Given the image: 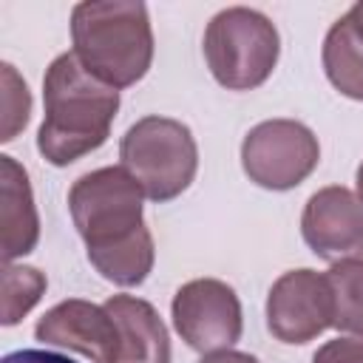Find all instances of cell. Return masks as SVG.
I'll return each instance as SVG.
<instances>
[{
  "label": "cell",
  "instance_id": "obj_10",
  "mask_svg": "<svg viewBox=\"0 0 363 363\" xmlns=\"http://www.w3.org/2000/svg\"><path fill=\"white\" fill-rule=\"evenodd\" d=\"M37 340L77 352L94 363H119V326L105 306L82 298H68L51 306L34 326Z\"/></svg>",
  "mask_w": 363,
  "mask_h": 363
},
{
  "label": "cell",
  "instance_id": "obj_18",
  "mask_svg": "<svg viewBox=\"0 0 363 363\" xmlns=\"http://www.w3.org/2000/svg\"><path fill=\"white\" fill-rule=\"evenodd\" d=\"M312 363H363V340H354V337L326 340L312 354Z\"/></svg>",
  "mask_w": 363,
  "mask_h": 363
},
{
  "label": "cell",
  "instance_id": "obj_3",
  "mask_svg": "<svg viewBox=\"0 0 363 363\" xmlns=\"http://www.w3.org/2000/svg\"><path fill=\"white\" fill-rule=\"evenodd\" d=\"M204 60L227 91H252L269 79L281 54L275 23L247 6L221 9L204 28Z\"/></svg>",
  "mask_w": 363,
  "mask_h": 363
},
{
  "label": "cell",
  "instance_id": "obj_14",
  "mask_svg": "<svg viewBox=\"0 0 363 363\" xmlns=\"http://www.w3.org/2000/svg\"><path fill=\"white\" fill-rule=\"evenodd\" d=\"M323 71L343 96L363 102V40L352 31L346 14L337 17L326 31Z\"/></svg>",
  "mask_w": 363,
  "mask_h": 363
},
{
  "label": "cell",
  "instance_id": "obj_20",
  "mask_svg": "<svg viewBox=\"0 0 363 363\" xmlns=\"http://www.w3.org/2000/svg\"><path fill=\"white\" fill-rule=\"evenodd\" d=\"M199 363H261L258 357L247 354V352H235V349H218V352H210L204 354Z\"/></svg>",
  "mask_w": 363,
  "mask_h": 363
},
{
  "label": "cell",
  "instance_id": "obj_9",
  "mask_svg": "<svg viewBox=\"0 0 363 363\" xmlns=\"http://www.w3.org/2000/svg\"><path fill=\"white\" fill-rule=\"evenodd\" d=\"M301 233L318 258H363V201L343 184L320 187L303 207Z\"/></svg>",
  "mask_w": 363,
  "mask_h": 363
},
{
  "label": "cell",
  "instance_id": "obj_16",
  "mask_svg": "<svg viewBox=\"0 0 363 363\" xmlns=\"http://www.w3.org/2000/svg\"><path fill=\"white\" fill-rule=\"evenodd\" d=\"M48 281L40 269L23 264L3 267V326H14L43 298Z\"/></svg>",
  "mask_w": 363,
  "mask_h": 363
},
{
  "label": "cell",
  "instance_id": "obj_15",
  "mask_svg": "<svg viewBox=\"0 0 363 363\" xmlns=\"http://www.w3.org/2000/svg\"><path fill=\"white\" fill-rule=\"evenodd\" d=\"M326 281L335 298L332 326L363 337V258L335 261L326 272Z\"/></svg>",
  "mask_w": 363,
  "mask_h": 363
},
{
  "label": "cell",
  "instance_id": "obj_6",
  "mask_svg": "<svg viewBox=\"0 0 363 363\" xmlns=\"http://www.w3.org/2000/svg\"><path fill=\"white\" fill-rule=\"evenodd\" d=\"M320 162L318 136L295 119L258 122L241 142V167L264 190L298 187Z\"/></svg>",
  "mask_w": 363,
  "mask_h": 363
},
{
  "label": "cell",
  "instance_id": "obj_11",
  "mask_svg": "<svg viewBox=\"0 0 363 363\" xmlns=\"http://www.w3.org/2000/svg\"><path fill=\"white\" fill-rule=\"evenodd\" d=\"M0 227H3V261L28 255L40 238V218L28 184L26 167L14 156H0Z\"/></svg>",
  "mask_w": 363,
  "mask_h": 363
},
{
  "label": "cell",
  "instance_id": "obj_17",
  "mask_svg": "<svg viewBox=\"0 0 363 363\" xmlns=\"http://www.w3.org/2000/svg\"><path fill=\"white\" fill-rule=\"evenodd\" d=\"M31 113V94L28 85L20 79L14 65L3 62V142H11L26 125Z\"/></svg>",
  "mask_w": 363,
  "mask_h": 363
},
{
  "label": "cell",
  "instance_id": "obj_8",
  "mask_svg": "<svg viewBox=\"0 0 363 363\" xmlns=\"http://www.w3.org/2000/svg\"><path fill=\"white\" fill-rule=\"evenodd\" d=\"M335 320V298L326 275L315 269L284 272L267 295V329L275 340L303 346Z\"/></svg>",
  "mask_w": 363,
  "mask_h": 363
},
{
  "label": "cell",
  "instance_id": "obj_2",
  "mask_svg": "<svg viewBox=\"0 0 363 363\" xmlns=\"http://www.w3.org/2000/svg\"><path fill=\"white\" fill-rule=\"evenodd\" d=\"M71 40L82 68L116 91L136 85L153 62V28L145 3H77L71 11Z\"/></svg>",
  "mask_w": 363,
  "mask_h": 363
},
{
  "label": "cell",
  "instance_id": "obj_22",
  "mask_svg": "<svg viewBox=\"0 0 363 363\" xmlns=\"http://www.w3.org/2000/svg\"><path fill=\"white\" fill-rule=\"evenodd\" d=\"M357 199L363 201V162H360V167H357Z\"/></svg>",
  "mask_w": 363,
  "mask_h": 363
},
{
  "label": "cell",
  "instance_id": "obj_7",
  "mask_svg": "<svg viewBox=\"0 0 363 363\" xmlns=\"http://www.w3.org/2000/svg\"><path fill=\"white\" fill-rule=\"evenodd\" d=\"M170 315L182 340L201 354L230 349L244 329L241 301L235 289L218 278H193L182 284L173 295Z\"/></svg>",
  "mask_w": 363,
  "mask_h": 363
},
{
  "label": "cell",
  "instance_id": "obj_1",
  "mask_svg": "<svg viewBox=\"0 0 363 363\" xmlns=\"http://www.w3.org/2000/svg\"><path fill=\"white\" fill-rule=\"evenodd\" d=\"M43 102L37 150L48 164L65 167L105 145L119 111V91L91 77L77 54L65 51L45 68Z\"/></svg>",
  "mask_w": 363,
  "mask_h": 363
},
{
  "label": "cell",
  "instance_id": "obj_21",
  "mask_svg": "<svg viewBox=\"0 0 363 363\" xmlns=\"http://www.w3.org/2000/svg\"><path fill=\"white\" fill-rule=\"evenodd\" d=\"M346 20H349V26H352V31L363 40V0H357L349 11H346Z\"/></svg>",
  "mask_w": 363,
  "mask_h": 363
},
{
  "label": "cell",
  "instance_id": "obj_13",
  "mask_svg": "<svg viewBox=\"0 0 363 363\" xmlns=\"http://www.w3.org/2000/svg\"><path fill=\"white\" fill-rule=\"evenodd\" d=\"M88 261L105 281L116 286H139L150 275L156 261L153 235L147 227H142L125 241H116L102 250H88Z\"/></svg>",
  "mask_w": 363,
  "mask_h": 363
},
{
  "label": "cell",
  "instance_id": "obj_12",
  "mask_svg": "<svg viewBox=\"0 0 363 363\" xmlns=\"http://www.w3.org/2000/svg\"><path fill=\"white\" fill-rule=\"evenodd\" d=\"M119 326V363H170V335L159 312L136 295H111L102 303Z\"/></svg>",
  "mask_w": 363,
  "mask_h": 363
},
{
  "label": "cell",
  "instance_id": "obj_5",
  "mask_svg": "<svg viewBox=\"0 0 363 363\" xmlns=\"http://www.w3.org/2000/svg\"><path fill=\"white\" fill-rule=\"evenodd\" d=\"M145 190L119 167H99L79 176L68 190V210L88 250H102L130 238L145 227Z\"/></svg>",
  "mask_w": 363,
  "mask_h": 363
},
{
  "label": "cell",
  "instance_id": "obj_19",
  "mask_svg": "<svg viewBox=\"0 0 363 363\" xmlns=\"http://www.w3.org/2000/svg\"><path fill=\"white\" fill-rule=\"evenodd\" d=\"M3 363H74L71 357L65 354H57V352H43V349H20V352H11L3 357Z\"/></svg>",
  "mask_w": 363,
  "mask_h": 363
},
{
  "label": "cell",
  "instance_id": "obj_4",
  "mask_svg": "<svg viewBox=\"0 0 363 363\" xmlns=\"http://www.w3.org/2000/svg\"><path fill=\"white\" fill-rule=\"evenodd\" d=\"M122 167L139 182L150 201L182 196L199 170V147L190 128L170 116H142L119 142Z\"/></svg>",
  "mask_w": 363,
  "mask_h": 363
}]
</instances>
